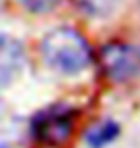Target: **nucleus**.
I'll return each mask as SVG.
<instances>
[{
	"mask_svg": "<svg viewBox=\"0 0 140 148\" xmlns=\"http://www.w3.org/2000/svg\"><path fill=\"white\" fill-rule=\"evenodd\" d=\"M40 54L44 64L61 75H77L94 62L88 40L73 27H56L46 33L40 42Z\"/></svg>",
	"mask_w": 140,
	"mask_h": 148,
	"instance_id": "nucleus-1",
	"label": "nucleus"
},
{
	"mask_svg": "<svg viewBox=\"0 0 140 148\" xmlns=\"http://www.w3.org/2000/svg\"><path fill=\"white\" fill-rule=\"evenodd\" d=\"M79 110L69 104H50L37 114L29 121V131L37 143L44 146L59 148L71 138L77 125Z\"/></svg>",
	"mask_w": 140,
	"mask_h": 148,
	"instance_id": "nucleus-2",
	"label": "nucleus"
},
{
	"mask_svg": "<svg viewBox=\"0 0 140 148\" xmlns=\"http://www.w3.org/2000/svg\"><path fill=\"white\" fill-rule=\"evenodd\" d=\"M98 64L111 83H127L140 75V46L129 42H108L100 48Z\"/></svg>",
	"mask_w": 140,
	"mask_h": 148,
	"instance_id": "nucleus-3",
	"label": "nucleus"
},
{
	"mask_svg": "<svg viewBox=\"0 0 140 148\" xmlns=\"http://www.w3.org/2000/svg\"><path fill=\"white\" fill-rule=\"evenodd\" d=\"M27 52L19 38L0 33V88L8 87L23 73Z\"/></svg>",
	"mask_w": 140,
	"mask_h": 148,
	"instance_id": "nucleus-4",
	"label": "nucleus"
},
{
	"mask_svg": "<svg viewBox=\"0 0 140 148\" xmlns=\"http://www.w3.org/2000/svg\"><path fill=\"white\" fill-rule=\"evenodd\" d=\"M25 129L21 117L0 100V148H17L23 143Z\"/></svg>",
	"mask_w": 140,
	"mask_h": 148,
	"instance_id": "nucleus-5",
	"label": "nucleus"
},
{
	"mask_svg": "<svg viewBox=\"0 0 140 148\" xmlns=\"http://www.w3.org/2000/svg\"><path fill=\"white\" fill-rule=\"evenodd\" d=\"M121 135V125L115 119H102L100 123L92 125L85 135V140L90 148H106L117 140Z\"/></svg>",
	"mask_w": 140,
	"mask_h": 148,
	"instance_id": "nucleus-6",
	"label": "nucleus"
},
{
	"mask_svg": "<svg viewBox=\"0 0 140 148\" xmlns=\"http://www.w3.org/2000/svg\"><path fill=\"white\" fill-rule=\"evenodd\" d=\"M77 4L88 16H109L115 10L117 0H77Z\"/></svg>",
	"mask_w": 140,
	"mask_h": 148,
	"instance_id": "nucleus-7",
	"label": "nucleus"
},
{
	"mask_svg": "<svg viewBox=\"0 0 140 148\" xmlns=\"http://www.w3.org/2000/svg\"><path fill=\"white\" fill-rule=\"evenodd\" d=\"M19 4L31 14H48L61 2V0H17Z\"/></svg>",
	"mask_w": 140,
	"mask_h": 148,
	"instance_id": "nucleus-8",
	"label": "nucleus"
}]
</instances>
